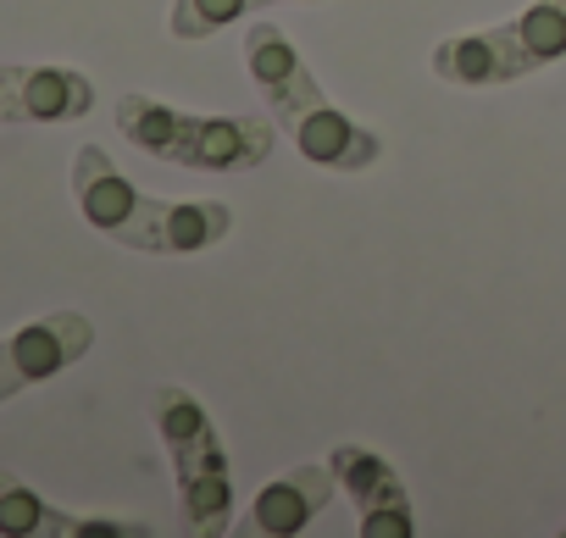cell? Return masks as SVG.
Here are the masks:
<instances>
[{"mask_svg": "<svg viewBox=\"0 0 566 538\" xmlns=\"http://www.w3.org/2000/svg\"><path fill=\"white\" fill-rule=\"evenodd\" d=\"M334 488H339V477H334L328 461L290 466L283 477H272V483L255 488V499H250V532H261V538H295V532H306L328 510Z\"/></svg>", "mask_w": 566, "mask_h": 538, "instance_id": "9", "label": "cell"}, {"mask_svg": "<svg viewBox=\"0 0 566 538\" xmlns=\"http://www.w3.org/2000/svg\"><path fill=\"white\" fill-rule=\"evenodd\" d=\"M0 532L7 538H78L84 516H67L40 488H29L23 477H12L0 466Z\"/></svg>", "mask_w": 566, "mask_h": 538, "instance_id": "10", "label": "cell"}, {"mask_svg": "<svg viewBox=\"0 0 566 538\" xmlns=\"http://www.w3.org/2000/svg\"><path fill=\"white\" fill-rule=\"evenodd\" d=\"M150 422H156V433L167 444V461H172V483H178V505H184L189 532H200V538L228 532L233 472H228V450H222L206 405L189 389L161 383V389H150Z\"/></svg>", "mask_w": 566, "mask_h": 538, "instance_id": "5", "label": "cell"}, {"mask_svg": "<svg viewBox=\"0 0 566 538\" xmlns=\"http://www.w3.org/2000/svg\"><path fill=\"white\" fill-rule=\"evenodd\" d=\"M566 56V0H533L500 29L478 34H450L433 45L428 67L444 84L461 89H489V84H522Z\"/></svg>", "mask_w": 566, "mask_h": 538, "instance_id": "4", "label": "cell"}, {"mask_svg": "<svg viewBox=\"0 0 566 538\" xmlns=\"http://www.w3.org/2000/svg\"><path fill=\"white\" fill-rule=\"evenodd\" d=\"M328 466H334L339 488L350 494V505L361 510V516H356V532H361V538H411V532H417L411 494H406L400 472H395L378 450H367V444H339V450L328 455Z\"/></svg>", "mask_w": 566, "mask_h": 538, "instance_id": "7", "label": "cell"}, {"mask_svg": "<svg viewBox=\"0 0 566 538\" xmlns=\"http://www.w3.org/2000/svg\"><path fill=\"white\" fill-rule=\"evenodd\" d=\"M117 134L145 156H161L189 172H255L277 145V128L266 117H200L156 95H123Z\"/></svg>", "mask_w": 566, "mask_h": 538, "instance_id": "3", "label": "cell"}, {"mask_svg": "<svg viewBox=\"0 0 566 538\" xmlns=\"http://www.w3.org/2000/svg\"><path fill=\"white\" fill-rule=\"evenodd\" d=\"M244 67H250V84L261 89L272 123L295 139V150L312 161V167H328V172H367L378 156H384V139L361 123H350L328 89L317 84V73L301 62L295 40L283 34L277 23H250L244 29Z\"/></svg>", "mask_w": 566, "mask_h": 538, "instance_id": "2", "label": "cell"}, {"mask_svg": "<svg viewBox=\"0 0 566 538\" xmlns=\"http://www.w3.org/2000/svg\"><path fill=\"white\" fill-rule=\"evenodd\" d=\"M95 112V84L78 67L0 62V123H78Z\"/></svg>", "mask_w": 566, "mask_h": 538, "instance_id": "8", "label": "cell"}, {"mask_svg": "<svg viewBox=\"0 0 566 538\" xmlns=\"http://www.w3.org/2000/svg\"><path fill=\"white\" fill-rule=\"evenodd\" d=\"M560 532H566V527H560Z\"/></svg>", "mask_w": 566, "mask_h": 538, "instance_id": "12", "label": "cell"}, {"mask_svg": "<svg viewBox=\"0 0 566 538\" xmlns=\"http://www.w3.org/2000/svg\"><path fill=\"white\" fill-rule=\"evenodd\" d=\"M266 7H317V0H172L167 34L172 40H217L239 18H261Z\"/></svg>", "mask_w": 566, "mask_h": 538, "instance_id": "11", "label": "cell"}, {"mask_svg": "<svg viewBox=\"0 0 566 538\" xmlns=\"http://www.w3.org/2000/svg\"><path fill=\"white\" fill-rule=\"evenodd\" d=\"M73 200L95 233L139 255H200L233 233L222 200H156L101 145L73 150Z\"/></svg>", "mask_w": 566, "mask_h": 538, "instance_id": "1", "label": "cell"}, {"mask_svg": "<svg viewBox=\"0 0 566 538\" xmlns=\"http://www.w3.org/2000/svg\"><path fill=\"white\" fill-rule=\"evenodd\" d=\"M90 345H95V323L84 312H51V317H34L18 334H7L0 339V405L34 383L62 378L73 361L90 356Z\"/></svg>", "mask_w": 566, "mask_h": 538, "instance_id": "6", "label": "cell"}]
</instances>
